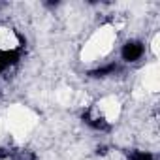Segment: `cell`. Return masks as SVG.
Segmentation results:
<instances>
[{
    "mask_svg": "<svg viewBox=\"0 0 160 160\" xmlns=\"http://www.w3.org/2000/svg\"><path fill=\"white\" fill-rule=\"evenodd\" d=\"M117 70H119V66H117V64H108V66H102V68H98V70L91 72V75H92V77H106V75L115 73Z\"/></svg>",
    "mask_w": 160,
    "mask_h": 160,
    "instance_id": "cell-2",
    "label": "cell"
},
{
    "mask_svg": "<svg viewBox=\"0 0 160 160\" xmlns=\"http://www.w3.org/2000/svg\"><path fill=\"white\" fill-rule=\"evenodd\" d=\"M130 160H154V156L147 151H134L130 152Z\"/></svg>",
    "mask_w": 160,
    "mask_h": 160,
    "instance_id": "cell-3",
    "label": "cell"
},
{
    "mask_svg": "<svg viewBox=\"0 0 160 160\" xmlns=\"http://www.w3.org/2000/svg\"><path fill=\"white\" fill-rule=\"evenodd\" d=\"M122 60L126 62H136L141 55H143V45L139 42H128L124 47H122Z\"/></svg>",
    "mask_w": 160,
    "mask_h": 160,
    "instance_id": "cell-1",
    "label": "cell"
}]
</instances>
